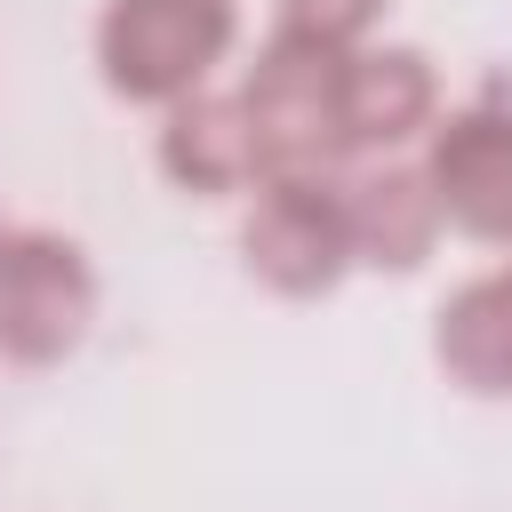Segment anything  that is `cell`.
<instances>
[{
	"instance_id": "1",
	"label": "cell",
	"mask_w": 512,
	"mask_h": 512,
	"mask_svg": "<svg viewBox=\"0 0 512 512\" xmlns=\"http://www.w3.org/2000/svg\"><path fill=\"white\" fill-rule=\"evenodd\" d=\"M240 40V0H104L96 72L120 104H184Z\"/></svg>"
},
{
	"instance_id": "2",
	"label": "cell",
	"mask_w": 512,
	"mask_h": 512,
	"mask_svg": "<svg viewBox=\"0 0 512 512\" xmlns=\"http://www.w3.org/2000/svg\"><path fill=\"white\" fill-rule=\"evenodd\" d=\"M240 264L272 296H328L352 272V216H344V168H280L248 192L240 216Z\"/></svg>"
},
{
	"instance_id": "3",
	"label": "cell",
	"mask_w": 512,
	"mask_h": 512,
	"mask_svg": "<svg viewBox=\"0 0 512 512\" xmlns=\"http://www.w3.org/2000/svg\"><path fill=\"white\" fill-rule=\"evenodd\" d=\"M96 328V264L72 232L16 224L0 248V360L56 368Z\"/></svg>"
},
{
	"instance_id": "4",
	"label": "cell",
	"mask_w": 512,
	"mask_h": 512,
	"mask_svg": "<svg viewBox=\"0 0 512 512\" xmlns=\"http://www.w3.org/2000/svg\"><path fill=\"white\" fill-rule=\"evenodd\" d=\"M344 56L352 48H320L296 32H272L248 56L240 104L264 136L272 176L280 168H344Z\"/></svg>"
},
{
	"instance_id": "5",
	"label": "cell",
	"mask_w": 512,
	"mask_h": 512,
	"mask_svg": "<svg viewBox=\"0 0 512 512\" xmlns=\"http://www.w3.org/2000/svg\"><path fill=\"white\" fill-rule=\"evenodd\" d=\"M416 168H424L448 232H464L480 248H512V96L504 88L440 112Z\"/></svg>"
},
{
	"instance_id": "6",
	"label": "cell",
	"mask_w": 512,
	"mask_h": 512,
	"mask_svg": "<svg viewBox=\"0 0 512 512\" xmlns=\"http://www.w3.org/2000/svg\"><path fill=\"white\" fill-rule=\"evenodd\" d=\"M440 120V72L408 40H368L344 56V160H392L400 144L432 136Z\"/></svg>"
},
{
	"instance_id": "7",
	"label": "cell",
	"mask_w": 512,
	"mask_h": 512,
	"mask_svg": "<svg viewBox=\"0 0 512 512\" xmlns=\"http://www.w3.org/2000/svg\"><path fill=\"white\" fill-rule=\"evenodd\" d=\"M160 176L176 192H200V200H232V192H256L272 176L264 160V136L240 104V88H200L184 104L160 112Z\"/></svg>"
},
{
	"instance_id": "8",
	"label": "cell",
	"mask_w": 512,
	"mask_h": 512,
	"mask_svg": "<svg viewBox=\"0 0 512 512\" xmlns=\"http://www.w3.org/2000/svg\"><path fill=\"white\" fill-rule=\"evenodd\" d=\"M344 216H352V264H368V272H424V256L448 232L416 160L344 168Z\"/></svg>"
},
{
	"instance_id": "9",
	"label": "cell",
	"mask_w": 512,
	"mask_h": 512,
	"mask_svg": "<svg viewBox=\"0 0 512 512\" xmlns=\"http://www.w3.org/2000/svg\"><path fill=\"white\" fill-rule=\"evenodd\" d=\"M432 360L472 400H512V264L464 280L432 312Z\"/></svg>"
},
{
	"instance_id": "10",
	"label": "cell",
	"mask_w": 512,
	"mask_h": 512,
	"mask_svg": "<svg viewBox=\"0 0 512 512\" xmlns=\"http://www.w3.org/2000/svg\"><path fill=\"white\" fill-rule=\"evenodd\" d=\"M392 0H272V32L320 40V48H368Z\"/></svg>"
},
{
	"instance_id": "11",
	"label": "cell",
	"mask_w": 512,
	"mask_h": 512,
	"mask_svg": "<svg viewBox=\"0 0 512 512\" xmlns=\"http://www.w3.org/2000/svg\"><path fill=\"white\" fill-rule=\"evenodd\" d=\"M8 232H16V224H0V248H8Z\"/></svg>"
}]
</instances>
